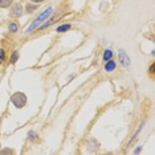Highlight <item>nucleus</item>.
Here are the masks:
<instances>
[{
    "mask_svg": "<svg viewBox=\"0 0 155 155\" xmlns=\"http://www.w3.org/2000/svg\"><path fill=\"white\" fill-rule=\"evenodd\" d=\"M118 59L120 65L125 67H128L130 65L131 60L128 54L123 49H119L118 52Z\"/></svg>",
    "mask_w": 155,
    "mask_h": 155,
    "instance_id": "obj_3",
    "label": "nucleus"
},
{
    "mask_svg": "<svg viewBox=\"0 0 155 155\" xmlns=\"http://www.w3.org/2000/svg\"><path fill=\"white\" fill-rule=\"evenodd\" d=\"M31 1L32 2H34V3H40V2H42L45 1V0H31Z\"/></svg>",
    "mask_w": 155,
    "mask_h": 155,
    "instance_id": "obj_18",
    "label": "nucleus"
},
{
    "mask_svg": "<svg viewBox=\"0 0 155 155\" xmlns=\"http://www.w3.org/2000/svg\"><path fill=\"white\" fill-rule=\"evenodd\" d=\"M5 60V52L3 49H0V64H1Z\"/></svg>",
    "mask_w": 155,
    "mask_h": 155,
    "instance_id": "obj_14",
    "label": "nucleus"
},
{
    "mask_svg": "<svg viewBox=\"0 0 155 155\" xmlns=\"http://www.w3.org/2000/svg\"><path fill=\"white\" fill-rule=\"evenodd\" d=\"M12 1L13 0H0V7H8L12 4Z\"/></svg>",
    "mask_w": 155,
    "mask_h": 155,
    "instance_id": "obj_9",
    "label": "nucleus"
},
{
    "mask_svg": "<svg viewBox=\"0 0 155 155\" xmlns=\"http://www.w3.org/2000/svg\"><path fill=\"white\" fill-rule=\"evenodd\" d=\"M9 30L12 32H17L18 31V26L15 23H11L9 26Z\"/></svg>",
    "mask_w": 155,
    "mask_h": 155,
    "instance_id": "obj_12",
    "label": "nucleus"
},
{
    "mask_svg": "<svg viewBox=\"0 0 155 155\" xmlns=\"http://www.w3.org/2000/svg\"><path fill=\"white\" fill-rule=\"evenodd\" d=\"M112 56H113V52L111 50L105 49L103 55V59L104 61H108L112 57Z\"/></svg>",
    "mask_w": 155,
    "mask_h": 155,
    "instance_id": "obj_8",
    "label": "nucleus"
},
{
    "mask_svg": "<svg viewBox=\"0 0 155 155\" xmlns=\"http://www.w3.org/2000/svg\"><path fill=\"white\" fill-rule=\"evenodd\" d=\"M116 68V63L114 60H109L107 62V63L105 65V70L107 72H112Z\"/></svg>",
    "mask_w": 155,
    "mask_h": 155,
    "instance_id": "obj_6",
    "label": "nucleus"
},
{
    "mask_svg": "<svg viewBox=\"0 0 155 155\" xmlns=\"http://www.w3.org/2000/svg\"><path fill=\"white\" fill-rule=\"evenodd\" d=\"M29 138L31 139V140H35L36 138H37V135L35 133H34L33 131H29Z\"/></svg>",
    "mask_w": 155,
    "mask_h": 155,
    "instance_id": "obj_16",
    "label": "nucleus"
},
{
    "mask_svg": "<svg viewBox=\"0 0 155 155\" xmlns=\"http://www.w3.org/2000/svg\"><path fill=\"white\" fill-rule=\"evenodd\" d=\"M152 53H153V56H154V51H153V52H152Z\"/></svg>",
    "mask_w": 155,
    "mask_h": 155,
    "instance_id": "obj_19",
    "label": "nucleus"
},
{
    "mask_svg": "<svg viewBox=\"0 0 155 155\" xmlns=\"http://www.w3.org/2000/svg\"><path fill=\"white\" fill-rule=\"evenodd\" d=\"M143 125H144V123H141V125H140V126H139V129H137V130L136 131V133H135V134L133 135V136L131 138V139L130 140V141H129V144H128V145H130V144H131L133 141H134V140L135 139V138L137 137V136L138 135V134L139 133V132L140 131V130H141V129H143Z\"/></svg>",
    "mask_w": 155,
    "mask_h": 155,
    "instance_id": "obj_10",
    "label": "nucleus"
},
{
    "mask_svg": "<svg viewBox=\"0 0 155 155\" xmlns=\"http://www.w3.org/2000/svg\"><path fill=\"white\" fill-rule=\"evenodd\" d=\"M11 101L16 108H22L26 104L27 97L24 93L17 92L12 95Z\"/></svg>",
    "mask_w": 155,
    "mask_h": 155,
    "instance_id": "obj_2",
    "label": "nucleus"
},
{
    "mask_svg": "<svg viewBox=\"0 0 155 155\" xmlns=\"http://www.w3.org/2000/svg\"><path fill=\"white\" fill-rule=\"evenodd\" d=\"M141 150H142V147L139 146V147H137L134 150V153H135V154H137V153H139L140 151H141Z\"/></svg>",
    "mask_w": 155,
    "mask_h": 155,
    "instance_id": "obj_17",
    "label": "nucleus"
},
{
    "mask_svg": "<svg viewBox=\"0 0 155 155\" xmlns=\"http://www.w3.org/2000/svg\"><path fill=\"white\" fill-rule=\"evenodd\" d=\"M37 8V6H34V5H31V4H28L26 7V9H27V11L29 12V13H31L33 11H34Z\"/></svg>",
    "mask_w": 155,
    "mask_h": 155,
    "instance_id": "obj_13",
    "label": "nucleus"
},
{
    "mask_svg": "<svg viewBox=\"0 0 155 155\" xmlns=\"http://www.w3.org/2000/svg\"><path fill=\"white\" fill-rule=\"evenodd\" d=\"M23 13V8L21 4H17L14 6L12 9V13L14 16L19 17L21 16Z\"/></svg>",
    "mask_w": 155,
    "mask_h": 155,
    "instance_id": "obj_5",
    "label": "nucleus"
},
{
    "mask_svg": "<svg viewBox=\"0 0 155 155\" xmlns=\"http://www.w3.org/2000/svg\"><path fill=\"white\" fill-rule=\"evenodd\" d=\"M52 12V9L51 7H48L45 10L42 12L40 15L31 23V24L26 31V33H29L33 31L37 27H38L45 20H46Z\"/></svg>",
    "mask_w": 155,
    "mask_h": 155,
    "instance_id": "obj_1",
    "label": "nucleus"
},
{
    "mask_svg": "<svg viewBox=\"0 0 155 155\" xmlns=\"http://www.w3.org/2000/svg\"><path fill=\"white\" fill-rule=\"evenodd\" d=\"M18 57H19V55H18V52H17V51L14 52L12 54V56H11L10 61V63H12V64L15 63L17 61V60L18 59Z\"/></svg>",
    "mask_w": 155,
    "mask_h": 155,
    "instance_id": "obj_11",
    "label": "nucleus"
},
{
    "mask_svg": "<svg viewBox=\"0 0 155 155\" xmlns=\"http://www.w3.org/2000/svg\"><path fill=\"white\" fill-rule=\"evenodd\" d=\"M149 72L151 74L155 73V63H153L149 68Z\"/></svg>",
    "mask_w": 155,
    "mask_h": 155,
    "instance_id": "obj_15",
    "label": "nucleus"
},
{
    "mask_svg": "<svg viewBox=\"0 0 155 155\" xmlns=\"http://www.w3.org/2000/svg\"><path fill=\"white\" fill-rule=\"evenodd\" d=\"M60 18H61V17L59 15H55V16L52 17L51 19H49V21H48L43 25H42L40 27H39V30H43L44 29H46V28L52 26V24H54L57 23V21H59Z\"/></svg>",
    "mask_w": 155,
    "mask_h": 155,
    "instance_id": "obj_4",
    "label": "nucleus"
},
{
    "mask_svg": "<svg viewBox=\"0 0 155 155\" xmlns=\"http://www.w3.org/2000/svg\"><path fill=\"white\" fill-rule=\"evenodd\" d=\"M71 27V25L70 24H62L58 26L56 29V31L58 32H65L69 31Z\"/></svg>",
    "mask_w": 155,
    "mask_h": 155,
    "instance_id": "obj_7",
    "label": "nucleus"
}]
</instances>
